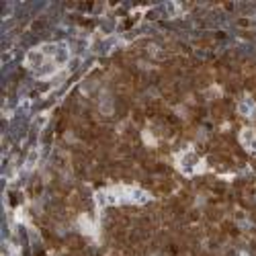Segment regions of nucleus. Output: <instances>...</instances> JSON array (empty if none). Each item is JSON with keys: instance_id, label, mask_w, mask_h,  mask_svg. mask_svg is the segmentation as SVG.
Wrapping results in <instances>:
<instances>
[{"instance_id": "nucleus-1", "label": "nucleus", "mask_w": 256, "mask_h": 256, "mask_svg": "<svg viewBox=\"0 0 256 256\" xmlns=\"http://www.w3.org/2000/svg\"><path fill=\"white\" fill-rule=\"evenodd\" d=\"M70 60V50L66 44H44L31 50L25 58V66L37 78H52Z\"/></svg>"}, {"instance_id": "nucleus-2", "label": "nucleus", "mask_w": 256, "mask_h": 256, "mask_svg": "<svg viewBox=\"0 0 256 256\" xmlns=\"http://www.w3.org/2000/svg\"><path fill=\"white\" fill-rule=\"evenodd\" d=\"M102 195H106L104 199L109 203H144L148 199L144 190H140L136 186H123V184L106 188Z\"/></svg>"}, {"instance_id": "nucleus-3", "label": "nucleus", "mask_w": 256, "mask_h": 256, "mask_svg": "<svg viewBox=\"0 0 256 256\" xmlns=\"http://www.w3.org/2000/svg\"><path fill=\"white\" fill-rule=\"evenodd\" d=\"M176 168L180 170L182 174L193 176V174L203 172V170H205V162H203V158H201L197 152L184 150V152H180V154L176 156Z\"/></svg>"}, {"instance_id": "nucleus-4", "label": "nucleus", "mask_w": 256, "mask_h": 256, "mask_svg": "<svg viewBox=\"0 0 256 256\" xmlns=\"http://www.w3.org/2000/svg\"><path fill=\"white\" fill-rule=\"evenodd\" d=\"M240 142H242V146L246 148L248 152H254L256 154V130H252V127H246V130H242Z\"/></svg>"}, {"instance_id": "nucleus-5", "label": "nucleus", "mask_w": 256, "mask_h": 256, "mask_svg": "<svg viewBox=\"0 0 256 256\" xmlns=\"http://www.w3.org/2000/svg\"><path fill=\"white\" fill-rule=\"evenodd\" d=\"M238 111H240L244 117H252L254 111H256V104H254V100H252L250 96H244V98L240 100V104H238Z\"/></svg>"}]
</instances>
